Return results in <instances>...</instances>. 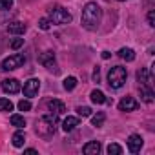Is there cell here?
<instances>
[{
    "mask_svg": "<svg viewBox=\"0 0 155 155\" xmlns=\"http://www.w3.org/2000/svg\"><path fill=\"white\" fill-rule=\"evenodd\" d=\"M102 18V9L97 2H88L82 9V26L86 29H95L101 24Z\"/></svg>",
    "mask_w": 155,
    "mask_h": 155,
    "instance_id": "obj_1",
    "label": "cell"
},
{
    "mask_svg": "<svg viewBox=\"0 0 155 155\" xmlns=\"http://www.w3.org/2000/svg\"><path fill=\"white\" fill-rule=\"evenodd\" d=\"M57 124H58V115L57 113H49V115H44L38 122H37V133L44 139L51 137L55 131H57Z\"/></svg>",
    "mask_w": 155,
    "mask_h": 155,
    "instance_id": "obj_2",
    "label": "cell"
},
{
    "mask_svg": "<svg viewBox=\"0 0 155 155\" xmlns=\"http://www.w3.org/2000/svg\"><path fill=\"white\" fill-rule=\"evenodd\" d=\"M126 79H128V71L122 66H113L108 73V84H110V88H115V90L122 88Z\"/></svg>",
    "mask_w": 155,
    "mask_h": 155,
    "instance_id": "obj_3",
    "label": "cell"
},
{
    "mask_svg": "<svg viewBox=\"0 0 155 155\" xmlns=\"http://www.w3.org/2000/svg\"><path fill=\"white\" fill-rule=\"evenodd\" d=\"M49 20H51L53 24H60V26H62V24H69V22H71V13H69L68 9L57 6V8L49 9Z\"/></svg>",
    "mask_w": 155,
    "mask_h": 155,
    "instance_id": "obj_4",
    "label": "cell"
},
{
    "mask_svg": "<svg viewBox=\"0 0 155 155\" xmlns=\"http://www.w3.org/2000/svg\"><path fill=\"white\" fill-rule=\"evenodd\" d=\"M26 64V57L22 53H15L11 57H8L4 62H2V69L6 71H11V69H17V68H22Z\"/></svg>",
    "mask_w": 155,
    "mask_h": 155,
    "instance_id": "obj_5",
    "label": "cell"
},
{
    "mask_svg": "<svg viewBox=\"0 0 155 155\" xmlns=\"http://www.w3.org/2000/svg\"><path fill=\"white\" fill-rule=\"evenodd\" d=\"M38 90H40V81H38V79H29V81L24 84V95H26L28 99L35 97V95L38 93Z\"/></svg>",
    "mask_w": 155,
    "mask_h": 155,
    "instance_id": "obj_6",
    "label": "cell"
},
{
    "mask_svg": "<svg viewBox=\"0 0 155 155\" xmlns=\"http://www.w3.org/2000/svg\"><path fill=\"white\" fill-rule=\"evenodd\" d=\"M2 90H4L6 93L15 95V93H18L22 88H20V82H18L17 79H6V81H2Z\"/></svg>",
    "mask_w": 155,
    "mask_h": 155,
    "instance_id": "obj_7",
    "label": "cell"
},
{
    "mask_svg": "<svg viewBox=\"0 0 155 155\" xmlns=\"http://www.w3.org/2000/svg\"><path fill=\"white\" fill-rule=\"evenodd\" d=\"M139 108V102L133 99V97H124L120 102H119V110L120 111H135Z\"/></svg>",
    "mask_w": 155,
    "mask_h": 155,
    "instance_id": "obj_8",
    "label": "cell"
},
{
    "mask_svg": "<svg viewBox=\"0 0 155 155\" xmlns=\"http://www.w3.org/2000/svg\"><path fill=\"white\" fill-rule=\"evenodd\" d=\"M140 148H142V137L135 135V133L130 135V139H128V150H130V153H139Z\"/></svg>",
    "mask_w": 155,
    "mask_h": 155,
    "instance_id": "obj_9",
    "label": "cell"
},
{
    "mask_svg": "<svg viewBox=\"0 0 155 155\" xmlns=\"http://www.w3.org/2000/svg\"><path fill=\"white\" fill-rule=\"evenodd\" d=\"M38 62H40L44 68L53 69V68H55V55H53L51 51H46V53H42V55L38 57Z\"/></svg>",
    "mask_w": 155,
    "mask_h": 155,
    "instance_id": "obj_10",
    "label": "cell"
},
{
    "mask_svg": "<svg viewBox=\"0 0 155 155\" xmlns=\"http://www.w3.org/2000/svg\"><path fill=\"white\" fill-rule=\"evenodd\" d=\"M139 90H140V99L144 101V102H153V97H155V93H153V90H151V86H146V84H140L139 86Z\"/></svg>",
    "mask_w": 155,
    "mask_h": 155,
    "instance_id": "obj_11",
    "label": "cell"
},
{
    "mask_svg": "<svg viewBox=\"0 0 155 155\" xmlns=\"http://www.w3.org/2000/svg\"><path fill=\"white\" fill-rule=\"evenodd\" d=\"M48 108H49V111H51V113H57V115H62V113L66 111L64 102H60V101H57V99L48 101Z\"/></svg>",
    "mask_w": 155,
    "mask_h": 155,
    "instance_id": "obj_12",
    "label": "cell"
},
{
    "mask_svg": "<svg viewBox=\"0 0 155 155\" xmlns=\"http://www.w3.org/2000/svg\"><path fill=\"white\" fill-rule=\"evenodd\" d=\"M101 142L99 140H91V142H86L84 144V148H82V151L86 153V155H97L99 151H101Z\"/></svg>",
    "mask_w": 155,
    "mask_h": 155,
    "instance_id": "obj_13",
    "label": "cell"
},
{
    "mask_svg": "<svg viewBox=\"0 0 155 155\" xmlns=\"http://www.w3.org/2000/svg\"><path fill=\"white\" fill-rule=\"evenodd\" d=\"M8 33H11V35H24L26 33V24H22V22H11L8 26Z\"/></svg>",
    "mask_w": 155,
    "mask_h": 155,
    "instance_id": "obj_14",
    "label": "cell"
},
{
    "mask_svg": "<svg viewBox=\"0 0 155 155\" xmlns=\"http://www.w3.org/2000/svg\"><path fill=\"white\" fill-rule=\"evenodd\" d=\"M77 126H79V119L77 117H66L64 122H62V130L68 133V131H73Z\"/></svg>",
    "mask_w": 155,
    "mask_h": 155,
    "instance_id": "obj_15",
    "label": "cell"
},
{
    "mask_svg": "<svg viewBox=\"0 0 155 155\" xmlns=\"http://www.w3.org/2000/svg\"><path fill=\"white\" fill-rule=\"evenodd\" d=\"M137 81L140 84H146V86H151V79H150V71L146 68H140L137 71Z\"/></svg>",
    "mask_w": 155,
    "mask_h": 155,
    "instance_id": "obj_16",
    "label": "cell"
},
{
    "mask_svg": "<svg viewBox=\"0 0 155 155\" xmlns=\"http://www.w3.org/2000/svg\"><path fill=\"white\" fill-rule=\"evenodd\" d=\"M119 57L124 58V60H128V62H131V60H135V51L130 49V48H120L119 49Z\"/></svg>",
    "mask_w": 155,
    "mask_h": 155,
    "instance_id": "obj_17",
    "label": "cell"
},
{
    "mask_svg": "<svg viewBox=\"0 0 155 155\" xmlns=\"http://www.w3.org/2000/svg\"><path fill=\"white\" fill-rule=\"evenodd\" d=\"M91 102H95V104H104V102H108V99H106V95H104L101 90H93V91H91Z\"/></svg>",
    "mask_w": 155,
    "mask_h": 155,
    "instance_id": "obj_18",
    "label": "cell"
},
{
    "mask_svg": "<svg viewBox=\"0 0 155 155\" xmlns=\"http://www.w3.org/2000/svg\"><path fill=\"white\" fill-rule=\"evenodd\" d=\"M11 140H13V146H15V148H22V146H24V142H26V135H24L22 131H17V133L13 135V139H11Z\"/></svg>",
    "mask_w": 155,
    "mask_h": 155,
    "instance_id": "obj_19",
    "label": "cell"
},
{
    "mask_svg": "<svg viewBox=\"0 0 155 155\" xmlns=\"http://www.w3.org/2000/svg\"><path fill=\"white\" fill-rule=\"evenodd\" d=\"M104 120H106V115H104L102 111H99L97 115H93V117H91V124H93L95 128H101V126L104 124Z\"/></svg>",
    "mask_w": 155,
    "mask_h": 155,
    "instance_id": "obj_20",
    "label": "cell"
},
{
    "mask_svg": "<svg viewBox=\"0 0 155 155\" xmlns=\"http://www.w3.org/2000/svg\"><path fill=\"white\" fill-rule=\"evenodd\" d=\"M11 124L15 128H24L26 126V119L22 115H11Z\"/></svg>",
    "mask_w": 155,
    "mask_h": 155,
    "instance_id": "obj_21",
    "label": "cell"
},
{
    "mask_svg": "<svg viewBox=\"0 0 155 155\" xmlns=\"http://www.w3.org/2000/svg\"><path fill=\"white\" fill-rule=\"evenodd\" d=\"M0 111H13V102L9 99H0Z\"/></svg>",
    "mask_w": 155,
    "mask_h": 155,
    "instance_id": "obj_22",
    "label": "cell"
},
{
    "mask_svg": "<svg viewBox=\"0 0 155 155\" xmlns=\"http://www.w3.org/2000/svg\"><path fill=\"white\" fill-rule=\"evenodd\" d=\"M75 86H77V79H75V77H68V79H64V90L71 91V90H75Z\"/></svg>",
    "mask_w": 155,
    "mask_h": 155,
    "instance_id": "obj_23",
    "label": "cell"
},
{
    "mask_svg": "<svg viewBox=\"0 0 155 155\" xmlns=\"http://www.w3.org/2000/svg\"><path fill=\"white\" fill-rule=\"evenodd\" d=\"M108 153H110V155H120V153H122V148H120L119 144L111 142V144L108 146Z\"/></svg>",
    "mask_w": 155,
    "mask_h": 155,
    "instance_id": "obj_24",
    "label": "cell"
},
{
    "mask_svg": "<svg viewBox=\"0 0 155 155\" xmlns=\"http://www.w3.org/2000/svg\"><path fill=\"white\" fill-rule=\"evenodd\" d=\"M77 113H79L81 117H90V115H91V108H88V106H79V108H77Z\"/></svg>",
    "mask_w": 155,
    "mask_h": 155,
    "instance_id": "obj_25",
    "label": "cell"
},
{
    "mask_svg": "<svg viewBox=\"0 0 155 155\" xmlns=\"http://www.w3.org/2000/svg\"><path fill=\"white\" fill-rule=\"evenodd\" d=\"M38 28L44 29V31H48V29L51 28V20H49V18H40V20H38Z\"/></svg>",
    "mask_w": 155,
    "mask_h": 155,
    "instance_id": "obj_26",
    "label": "cell"
},
{
    "mask_svg": "<svg viewBox=\"0 0 155 155\" xmlns=\"http://www.w3.org/2000/svg\"><path fill=\"white\" fill-rule=\"evenodd\" d=\"M18 110H20V111H29V110H31V102H29L28 99H26V101L22 99V101L18 102Z\"/></svg>",
    "mask_w": 155,
    "mask_h": 155,
    "instance_id": "obj_27",
    "label": "cell"
},
{
    "mask_svg": "<svg viewBox=\"0 0 155 155\" xmlns=\"http://www.w3.org/2000/svg\"><path fill=\"white\" fill-rule=\"evenodd\" d=\"M13 6V0H0V9L6 11V9H11Z\"/></svg>",
    "mask_w": 155,
    "mask_h": 155,
    "instance_id": "obj_28",
    "label": "cell"
},
{
    "mask_svg": "<svg viewBox=\"0 0 155 155\" xmlns=\"http://www.w3.org/2000/svg\"><path fill=\"white\" fill-rule=\"evenodd\" d=\"M24 46V38H15V40H11V48L13 49H18V48H22Z\"/></svg>",
    "mask_w": 155,
    "mask_h": 155,
    "instance_id": "obj_29",
    "label": "cell"
},
{
    "mask_svg": "<svg viewBox=\"0 0 155 155\" xmlns=\"http://www.w3.org/2000/svg\"><path fill=\"white\" fill-rule=\"evenodd\" d=\"M93 81H95V82L101 81V68H99V66H95V69H93Z\"/></svg>",
    "mask_w": 155,
    "mask_h": 155,
    "instance_id": "obj_30",
    "label": "cell"
},
{
    "mask_svg": "<svg viewBox=\"0 0 155 155\" xmlns=\"http://www.w3.org/2000/svg\"><path fill=\"white\" fill-rule=\"evenodd\" d=\"M148 24H150L151 28L155 26V11H150V13H148Z\"/></svg>",
    "mask_w": 155,
    "mask_h": 155,
    "instance_id": "obj_31",
    "label": "cell"
},
{
    "mask_svg": "<svg viewBox=\"0 0 155 155\" xmlns=\"http://www.w3.org/2000/svg\"><path fill=\"white\" fill-rule=\"evenodd\" d=\"M110 57H111V53H110V51H102V58H104V60H108Z\"/></svg>",
    "mask_w": 155,
    "mask_h": 155,
    "instance_id": "obj_32",
    "label": "cell"
},
{
    "mask_svg": "<svg viewBox=\"0 0 155 155\" xmlns=\"http://www.w3.org/2000/svg\"><path fill=\"white\" fill-rule=\"evenodd\" d=\"M24 153H28V155H37V150H33V148H29V150H26Z\"/></svg>",
    "mask_w": 155,
    "mask_h": 155,
    "instance_id": "obj_33",
    "label": "cell"
},
{
    "mask_svg": "<svg viewBox=\"0 0 155 155\" xmlns=\"http://www.w3.org/2000/svg\"><path fill=\"white\" fill-rule=\"evenodd\" d=\"M120 2H122V0H120Z\"/></svg>",
    "mask_w": 155,
    "mask_h": 155,
    "instance_id": "obj_34",
    "label": "cell"
}]
</instances>
